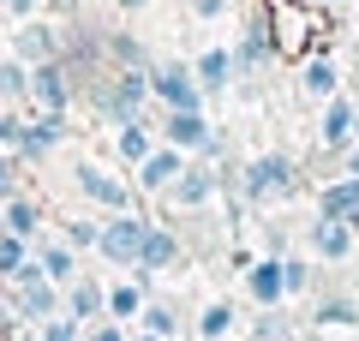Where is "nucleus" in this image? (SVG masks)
Instances as JSON below:
<instances>
[{"label": "nucleus", "instance_id": "nucleus-42", "mask_svg": "<svg viewBox=\"0 0 359 341\" xmlns=\"http://www.w3.org/2000/svg\"><path fill=\"white\" fill-rule=\"evenodd\" d=\"M114 13H144V6H156V0H108Z\"/></svg>", "mask_w": 359, "mask_h": 341}, {"label": "nucleus", "instance_id": "nucleus-34", "mask_svg": "<svg viewBox=\"0 0 359 341\" xmlns=\"http://www.w3.org/2000/svg\"><path fill=\"white\" fill-rule=\"evenodd\" d=\"M42 341H84V323L78 317H66V312H54V317H42Z\"/></svg>", "mask_w": 359, "mask_h": 341}, {"label": "nucleus", "instance_id": "nucleus-13", "mask_svg": "<svg viewBox=\"0 0 359 341\" xmlns=\"http://www.w3.org/2000/svg\"><path fill=\"white\" fill-rule=\"evenodd\" d=\"M186 162H192L186 150H174V144H156V150L144 156L138 168H132V186H138L144 198H162V192L180 180V168H186Z\"/></svg>", "mask_w": 359, "mask_h": 341}, {"label": "nucleus", "instance_id": "nucleus-43", "mask_svg": "<svg viewBox=\"0 0 359 341\" xmlns=\"http://www.w3.org/2000/svg\"><path fill=\"white\" fill-rule=\"evenodd\" d=\"M132 341H168V335H150V329H132Z\"/></svg>", "mask_w": 359, "mask_h": 341}, {"label": "nucleus", "instance_id": "nucleus-6", "mask_svg": "<svg viewBox=\"0 0 359 341\" xmlns=\"http://www.w3.org/2000/svg\"><path fill=\"white\" fill-rule=\"evenodd\" d=\"M150 102L156 108H204V90L192 78V60H168V54H150Z\"/></svg>", "mask_w": 359, "mask_h": 341}, {"label": "nucleus", "instance_id": "nucleus-27", "mask_svg": "<svg viewBox=\"0 0 359 341\" xmlns=\"http://www.w3.org/2000/svg\"><path fill=\"white\" fill-rule=\"evenodd\" d=\"M102 66H150V48L126 30H102Z\"/></svg>", "mask_w": 359, "mask_h": 341}, {"label": "nucleus", "instance_id": "nucleus-46", "mask_svg": "<svg viewBox=\"0 0 359 341\" xmlns=\"http://www.w3.org/2000/svg\"><path fill=\"white\" fill-rule=\"evenodd\" d=\"M353 6H359V0H353Z\"/></svg>", "mask_w": 359, "mask_h": 341}, {"label": "nucleus", "instance_id": "nucleus-44", "mask_svg": "<svg viewBox=\"0 0 359 341\" xmlns=\"http://www.w3.org/2000/svg\"><path fill=\"white\" fill-rule=\"evenodd\" d=\"M347 227H353V240H359V210H353V215H347Z\"/></svg>", "mask_w": 359, "mask_h": 341}, {"label": "nucleus", "instance_id": "nucleus-40", "mask_svg": "<svg viewBox=\"0 0 359 341\" xmlns=\"http://www.w3.org/2000/svg\"><path fill=\"white\" fill-rule=\"evenodd\" d=\"M341 174H359V138H353V144L341 150Z\"/></svg>", "mask_w": 359, "mask_h": 341}, {"label": "nucleus", "instance_id": "nucleus-47", "mask_svg": "<svg viewBox=\"0 0 359 341\" xmlns=\"http://www.w3.org/2000/svg\"><path fill=\"white\" fill-rule=\"evenodd\" d=\"M36 341H42V335H36Z\"/></svg>", "mask_w": 359, "mask_h": 341}, {"label": "nucleus", "instance_id": "nucleus-1", "mask_svg": "<svg viewBox=\"0 0 359 341\" xmlns=\"http://www.w3.org/2000/svg\"><path fill=\"white\" fill-rule=\"evenodd\" d=\"M90 108H96V120H108V126H120V120H138V114H150V66H102V72H90L84 84Z\"/></svg>", "mask_w": 359, "mask_h": 341}, {"label": "nucleus", "instance_id": "nucleus-26", "mask_svg": "<svg viewBox=\"0 0 359 341\" xmlns=\"http://www.w3.org/2000/svg\"><path fill=\"white\" fill-rule=\"evenodd\" d=\"M30 102V66L18 54H0V108H25Z\"/></svg>", "mask_w": 359, "mask_h": 341}, {"label": "nucleus", "instance_id": "nucleus-8", "mask_svg": "<svg viewBox=\"0 0 359 341\" xmlns=\"http://www.w3.org/2000/svg\"><path fill=\"white\" fill-rule=\"evenodd\" d=\"M72 186H78V198H84V203H96V210H108V215L138 210V186H132V180H120V174H108L102 162H78Z\"/></svg>", "mask_w": 359, "mask_h": 341}, {"label": "nucleus", "instance_id": "nucleus-20", "mask_svg": "<svg viewBox=\"0 0 359 341\" xmlns=\"http://www.w3.org/2000/svg\"><path fill=\"white\" fill-rule=\"evenodd\" d=\"M144 300H150V276H138L132 269V281H108V317L114 323H138V312H144Z\"/></svg>", "mask_w": 359, "mask_h": 341}, {"label": "nucleus", "instance_id": "nucleus-35", "mask_svg": "<svg viewBox=\"0 0 359 341\" xmlns=\"http://www.w3.org/2000/svg\"><path fill=\"white\" fill-rule=\"evenodd\" d=\"M282 305H257V323H252V341H282Z\"/></svg>", "mask_w": 359, "mask_h": 341}, {"label": "nucleus", "instance_id": "nucleus-15", "mask_svg": "<svg viewBox=\"0 0 359 341\" xmlns=\"http://www.w3.org/2000/svg\"><path fill=\"white\" fill-rule=\"evenodd\" d=\"M60 312L78 317V323H102L108 317V281H96V276L78 269V276L66 281V293H60Z\"/></svg>", "mask_w": 359, "mask_h": 341}, {"label": "nucleus", "instance_id": "nucleus-4", "mask_svg": "<svg viewBox=\"0 0 359 341\" xmlns=\"http://www.w3.org/2000/svg\"><path fill=\"white\" fill-rule=\"evenodd\" d=\"M276 6L269 0H252V13H245V30L240 42H233V66H240V78H264L269 66H276Z\"/></svg>", "mask_w": 359, "mask_h": 341}, {"label": "nucleus", "instance_id": "nucleus-32", "mask_svg": "<svg viewBox=\"0 0 359 341\" xmlns=\"http://www.w3.org/2000/svg\"><path fill=\"white\" fill-rule=\"evenodd\" d=\"M282 281H287V300H294V293H311V258H299V252H287L282 258Z\"/></svg>", "mask_w": 359, "mask_h": 341}, {"label": "nucleus", "instance_id": "nucleus-37", "mask_svg": "<svg viewBox=\"0 0 359 341\" xmlns=\"http://www.w3.org/2000/svg\"><path fill=\"white\" fill-rule=\"evenodd\" d=\"M84 341H132V329L114 323V317H102V323H90V329H84Z\"/></svg>", "mask_w": 359, "mask_h": 341}, {"label": "nucleus", "instance_id": "nucleus-23", "mask_svg": "<svg viewBox=\"0 0 359 341\" xmlns=\"http://www.w3.org/2000/svg\"><path fill=\"white\" fill-rule=\"evenodd\" d=\"M299 90H306L311 102H330L335 90H341V66L330 60V48H323V54H306V66H299Z\"/></svg>", "mask_w": 359, "mask_h": 341}, {"label": "nucleus", "instance_id": "nucleus-11", "mask_svg": "<svg viewBox=\"0 0 359 341\" xmlns=\"http://www.w3.org/2000/svg\"><path fill=\"white\" fill-rule=\"evenodd\" d=\"M60 144H66V120H60V114H25L13 156H18V162H48Z\"/></svg>", "mask_w": 359, "mask_h": 341}, {"label": "nucleus", "instance_id": "nucleus-18", "mask_svg": "<svg viewBox=\"0 0 359 341\" xmlns=\"http://www.w3.org/2000/svg\"><path fill=\"white\" fill-rule=\"evenodd\" d=\"M245 293H252V305H282L287 300V281H282V258H252V269H245Z\"/></svg>", "mask_w": 359, "mask_h": 341}, {"label": "nucleus", "instance_id": "nucleus-25", "mask_svg": "<svg viewBox=\"0 0 359 341\" xmlns=\"http://www.w3.org/2000/svg\"><path fill=\"white\" fill-rule=\"evenodd\" d=\"M353 210H359V174L323 180V192H318V215H330V222H347Z\"/></svg>", "mask_w": 359, "mask_h": 341}, {"label": "nucleus", "instance_id": "nucleus-45", "mask_svg": "<svg viewBox=\"0 0 359 341\" xmlns=\"http://www.w3.org/2000/svg\"><path fill=\"white\" fill-rule=\"evenodd\" d=\"M318 6H353V0H318Z\"/></svg>", "mask_w": 359, "mask_h": 341}, {"label": "nucleus", "instance_id": "nucleus-33", "mask_svg": "<svg viewBox=\"0 0 359 341\" xmlns=\"http://www.w3.org/2000/svg\"><path fill=\"white\" fill-rule=\"evenodd\" d=\"M96 234H102V222H60V240L72 246L78 258H84V252H96Z\"/></svg>", "mask_w": 359, "mask_h": 341}, {"label": "nucleus", "instance_id": "nucleus-30", "mask_svg": "<svg viewBox=\"0 0 359 341\" xmlns=\"http://www.w3.org/2000/svg\"><path fill=\"white\" fill-rule=\"evenodd\" d=\"M318 323H330V329H359V300H347V293H323V300H318Z\"/></svg>", "mask_w": 359, "mask_h": 341}, {"label": "nucleus", "instance_id": "nucleus-2", "mask_svg": "<svg viewBox=\"0 0 359 341\" xmlns=\"http://www.w3.org/2000/svg\"><path fill=\"white\" fill-rule=\"evenodd\" d=\"M233 186H240L245 210H269V203H282V198H294V192H299V168H294V156L264 150V156H252V162L233 174Z\"/></svg>", "mask_w": 359, "mask_h": 341}, {"label": "nucleus", "instance_id": "nucleus-10", "mask_svg": "<svg viewBox=\"0 0 359 341\" xmlns=\"http://www.w3.org/2000/svg\"><path fill=\"white\" fill-rule=\"evenodd\" d=\"M162 198L180 203V210H204V203H216V198H222V174H216V162H198V156H192Z\"/></svg>", "mask_w": 359, "mask_h": 341}, {"label": "nucleus", "instance_id": "nucleus-12", "mask_svg": "<svg viewBox=\"0 0 359 341\" xmlns=\"http://www.w3.org/2000/svg\"><path fill=\"white\" fill-rule=\"evenodd\" d=\"M210 132H216V126H210V114H204V108H168V114H162V126H156V138L174 144V150H186V156H198V150L210 144Z\"/></svg>", "mask_w": 359, "mask_h": 341}, {"label": "nucleus", "instance_id": "nucleus-29", "mask_svg": "<svg viewBox=\"0 0 359 341\" xmlns=\"http://www.w3.org/2000/svg\"><path fill=\"white\" fill-rule=\"evenodd\" d=\"M132 329H150V335H168V341H180V312L168 300H144V312H138V323Z\"/></svg>", "mask_w": 359, "mask_h": 341}, {"label": "nucleus", "instance_id": "nucleus-24", "mask_svg": "<svg viewBox=\"0 0 359 341\" xmlns=\"http://www.w3.org/2000/svg\"><path fill=\"white\" fill-rule=\"evenodd\" d=\"M180 264V240H174V227L150 222V240H144V258H138V276H162V269Z\"/></svg>", "mask_w": 359, "mask_h": 341}, {"label": "nucleus", "instance_id": "nucleus-5", "mask_svg": "<svg viewBox=\"0 0 359 341\" xmlns=\"http://www.w3.org/2000/svg\"><path fill=\"white\" fill-rule=\"evenodd\" d=\"M144 240H150V215L144 210H120V215H108L102 234H96V258L114 264V269H138Z\"/></svg>", "mask_w": 359, "mask_h": 341}, {"label": "nucleus", "instance_id": "nucleus-39", "mask_svg": "<svg viewBox=\"0 0 359 341\" xmlns=\"http://www.w3.org/2000/svg\"><path fill=\"white\" fill-rule=\"evenodd\" d=\"M13 162H18L13 150H0V198H6V192H18V186H13Z\"/></svg>", "mask_w": 359, "mask_h": 341}, {"label": "nucleus", "instance_id": "nucleus-14", "mask_svg": "<svg viewBox=\"0 0 359 341\" xmlns=\"http://www.w3.org/2000/svg\"><path fill=\"white\" fill-rule=\"evenodd\" d=\"M353 138H359V102L335 90V96L323 102V120H318V144H323L330 156H341V150H347Z\"/></svg>", "mask_w": 359, "mask_h": 341}, {"label": "nucleus", "instance_id": "nucleus-19", "mask_svg": "<svg viewBox=\"0 0 359 341\" xmlns=\"http://www.w3.org/2000/svg\"><path fill=\"white\" fill-rule=\"evenodd\" d=\"M0 222L13 227V234H25L30 246L48 234V227H42V203L30 198V192H6V198H0Z\"/></svg>", "mask_w": 359, "mask_h": 341}, {"label": "nucleus", "instance_id": "nucleus-22", "mask_svg": "<svg viewBox=\"0 0 359 341\" xmlns=\"http://www.w3.org/2000/svg\"><path fill=\"white\" fill-rule=\"evenodd\" d=\"M156 144H162V138H156V126L144 120V114H138V120H120V126H114V156H120L126 168H138L144 156L156 150Z\"/></svg>", "mask_w": 359, "mask_h": 341}, {"label": "nucleus", "instance_id": "nucleus-16", "mask_svg": "<svg viewBox=\"0 0 359 341\" xmlns=\"http://www.w3.org/2000/svg\"><path fill=\"white\" fill-rule=\"evenodd\" d=\"M192 78H198L204 96H228V84L240 78V66H233V42H210V48L192 60Z\"/></svg>", "mask_w": 359, "mask_h": 341}, {"label": "nucleus", "instance_id": "nucleus-31", "mask_svg": "<svg viewBox=\"0 0 359 341\" xmlns=\"http://www.w3.org/2000/svg\"><path fill=\"white\" fill-rule=\"evenodd\" d=\"M25 258H30V240H25V234H13V227H0V281L13 276Z\"/></svg>", "mask_w": 359, "mask_h": 341}, {"label": "nucleus", "instance_id": "nucleus-17", "mask_svg": "<svg viewBox=\"0 0 359 341\" xmlns=\"http://www.w3.org/2000/svg\"><path fill=\"white\" fill-rule=\"evenodd\" d=\"M306 246H311V258H323V264H341V258H353V227L347 222H330V215H318L311 222V234H306Z\"/></svg>", "mask_w": 359, "mask_h": 341}, {"label": "nucleus", "instance_id": "nucleus-38", "mask_svg": "<svg viewBox=\"0 0 359 341\" xmlns=\"http://www.w3.org/2000/svg\"><path fill=\"white\" fill-rule=\"evenodd\" d=\"M18 126H25V114H18V108H0V150H13V144H18Z\"/></svg>", "mask_w": 359, "mask_h": 341}, {"label": "nucleus", "instance_id": "nucleus-9", "mask_svg": "<svg viewBox=\"0 0 359 341\" xmlns=\"http://www.w3.org/2000/svg\"><path fill=\"white\" fill-rule=\"evenodd\" d=\"M13 54L25 66H42V60H60L66 54V30L60 25H48V18H18V30H13Z\"/></svg>", "mask_w": 359, "mask_h": 341}, {"label": "nucleus", "instance_id": "nucleus-21", "mask_svg": "<svg viewBox=\"0 0 359 341\" xmlns=\"http://www.w3.org/2000/svg\"><path fill=\"white\" fill-rule=\"evenodd\" d=\"M30 252H36V264H42V276H54V281H60V288H66V281L78 276V269H84V258H78L72 246L60 240V234H42V240L30 246Z\"/></svg>", "mask_w": 359, "mask_h": 341}, {"label": "nucleus", "instance_id": "nucleus-7", "mask_svg": "<svg viewBox=\"0 0 359 341\" xmlns=\"http://www.w3.org/2000/svg\"><path fill=\"white\" fill-rule=\"evenodd\" d=\"M72 102H78V72L66 66V54L60 60H42V66H30V108L36 114H72Z\"/></svg>", "mask_w": 359, "mask_h": 341}, {"label": "nucleus", "instance_id": "nucleus-41", "mask_svg": "<svg viewBox=\"0 0 359 341\" xmlns=\"http://www.w3.org/2000/svg\"><path fill=\"white\" fill-rule=\"evenodd\" d=\"M0 6H6L13 18H30V13H36V0H0Z\"/></svg>", "mask_w": 359, "mask_h": 341}, {"label": "nucleus", "instance_id": "nucleus-36", "mask_svg": "<svg viewBox=\"0 0 359 341\" xmlns=\"http://www.w3.org/2000/svg\"><path fill=\"white\" fill-rule=\"evenodd\" d=\"M186 13L204 18V25H216V18H228V13H233V0H186Z\"/></svg>", "mask_w": 359, "mask_h": 341}, {"label": "nucleus", "instance_id": "nucleus-3", "mask_svg": "<svg viewBox=\"0 0 359 341\" xmlns=\"http://www.w3.org/2000/svg\"><path fill=\"white\" fill-rule=\"evenodd\" d=\"M0 288L13 293V312H18V323H42V317H54V312H60V293H66L54 276H42L36 252H30L25 264L13 269V276L0 281Z\"/></svg>", "mask_w": 359, "mask_h": 341}, {"label": "nucleus", "instance_id": "nucleus-28", "mask_svg": "<svg viewBox=\"0 0 359 341\" xmlns=\"http://www.w3.org/2000/svg\"><path fill=\"white\" fill-rule=\"evenodd\" d=\"M233 323H240V317H233V305H228V300H210L204 312H198V341H228Z\"/></svg>", "mask_w": 359, "mask_h": 341}]
</instances>
